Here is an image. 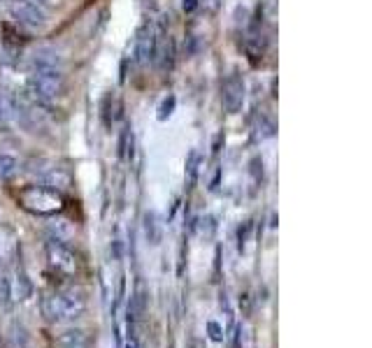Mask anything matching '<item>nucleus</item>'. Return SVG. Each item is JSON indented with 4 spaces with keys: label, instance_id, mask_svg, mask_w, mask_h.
<instances>
[{
    "label": "nucleus",
    "instance_id": "6",
    "mask_svg": "<svg viewBox=\"0 0 372 348\" xmlns=\"http://www.w3.org/2000/svg\"><path fill=\"white\" fill-rule=\"evenodd\" d=\"M10 12L26 29H42L47 24V14L35 0H10Z\"/></svg>",
    "mask_w": 372,
    "mask_h": 348
},
{
    "label": "nucleus",
    "instance_id": "1",
    "mask_svg": "<svg viewBox=\"0 0 372 348\" xmlns=\"http://www.w3.org/2000/svg\"><path fill=\"white\" fill-rule=\"evenodd\" d=\"M86 295L79 288H66L49 292L40 300V311L49 323H66V320H77L86 314Z\"/></svg>",
    "mask_w": 372,
    "mask_h": 348
},
{
    "label": "nucleus",
    "instance_id": "18",
    "mask_svg": "<svg viewBox=\"0 0 372 348\" xmlns=\"http://www.w3.org/2000/svg\"><path fill=\"white\" fill-rule=\"evenodd\" d=\"M249 232H251V221H247L244 223L240 230H238V242H240V251L244 249V244H247V240H249Z\"/></svg>",
    "mask_w": 372,
    "mask_h": 348
},
{
    "label": "nucleus",
    "instance_id": "14",
    "mask_svg": "<svg viewBox=\"0 0 372 348\" xmlns=\"http://www.w3.org/2000/svg\"><path fill=\"white\" fill-rule=\"evenodd\" d=\"M12 300V281L7 270L0 265V304H10Z\"/></svg>",
    "mask_w": 372,
    "mask_h": 348
},
{
    "label": "nucleus",
    "instance_id": "20",
    "mask_svg": "<svg viewBox=\"0 0 372 348\" xmlns=\"http://www.w3.org/2000/svg\"><path fill=\"white\" fill-rule=\"evenodd\" d=\"M198 5H201V0H184V5H181V7H184V12H186V14H191Z\"/></svg>",
    "mask_w": 372,
    "mask_h": 348
},
{
    "label": "nucleus",
    "instance_id": "13",
    "mask_svg": "<svg viewBox=\"0 0 372 348\" xmlns=\"http://www.w3.org/2000/svg\"><path fill=\"white\" fill-rule=\"evenodd\" d=\"M19 172V160L10 153H0V179H12Z\"/></svg>",
    "mask_w": 372,
    "mask_h": 348
},
{
    "label": "nucleus",
    "instance_id": "9",
    "mask_svg": "<svg viewBox=\"0 0 372 348\" xmlns=\"http://www.w3.org/2000/svg\"><path fill=\"white\" fill-rule=\"evenodd\" d=\"M144 311H147V290L140 283L138 290L133 292V297L129 302V325H135L138 320L144 316Z\"/></svg>",
    "mask_w": 372,
    "mask_h": 348
},
{
    "label": "nucleus",
    "instance_id": "17",
    "mask_svg": "<svg viewBox=\"0 0 372 348\" xmlns=\"http://www.w3.org/2000/svg\"><path fill=\"white\" fill-rule=\"evenodd\" d=\"M31 281L29 279H26V274L21 272L19 274V300H26V297H29L31 295Z\"/></svg>",
    "mask_w": 372,
    "mask_h": 348
},
{
    "label": "nucleus",
    "instance_id": "19",
    "mask_svg": "<svg viewBox=\"0 0 372 348\" xmlns=\"http://www.w3.org/2000/svg\"><path fill=\"white\" fill-rule=\"evenodd\" d=\"M207 329H210V334H212L214 342H221V329H219V325H216V323H207Z\"/></svg>",
    "mask_w": 372,
    "mask_h": 348
},
{
    "label": "nucleus",
    "instance_id": "11",
    "mask_svg": "<svg viewBox=\"0 0 372 348\" xmlns=\"http://www.w3.org/2000/svg\"><path fill=\"white\" fill-rule=\"evenodd\" d=\"M144 235H147L149 244H159L161 242V223L154 212L144 214Z\"/></svg>",
    "mask_w": 372,
    "mask_h": 348
},
{
    "label": "nucleus",
    "instance_id": "7",
    "mask_svg": "<svg viewBox=\"0 0 372 348\" xmlns=\"http://www.w3.org/2000/svg\"><path fill=\"white\" fill-rule=\"evenodd\" d=\"M156 26L151 21H144L138 31V38H135V61L140 66H149L154 61V51H156Z\"/></svg>",
    "mask_w": 372,
    "mask_h": 348
},
{
    "label": "nucleus",
    "instance_id": "22",
    "mask_svg": "<svg viewBox=\"0 0 372 348\" xmlns=\"http://www.w3.org/2000/svg\"><path fill=\"white\" fill-rule=\"evenodd\" d=\"M129 348H133V346H129Z\"/></svg>",
    "mask_w": 372,
    "mask_h": 348
},
{
    "label": "nucleus",
    "instance_id": "12",
    "mask_svg": "<svg viewBox=\"0 0 372 348\" xmlns=\"http://www.w3.org/2000/svg\"><path fill=\"white\" fill-rule=\"evenodd\" d=\"M133 142H135L133 128L126 126L124 130H121V135H119V158L121 160H131V155H133Z\"/></svg>",
    "mask_w": 372,
    "mask_h": 348
},
{
    "label": "nucleus",
    "instance_id": "5",
    "mask_svg": "<svg viewBox=\"0 0 372 348\" xmlns=\"http://www.w3.org/2000/svg\"><path fill=\"white\" fill-rule=\"evenodd\" d=\"M244 98H247V84H244V77L238 70H233L231 75L223 79V86H221V103L226 107V112L238 114L244 105Z\"/></svg>",
    "mask_w": 372,
    "mask_h": 348
},
{
    "label": "nucleus",
    "instance_id": "16",
    "mask_svg": "<svg viewBox=\"0 0 372 348\" xmlns=\"http://www.w3.org/2000/svg\"><path fill=\"white\" fill-rule=\"evenodd\" d=\"M175 103H177L175 96H168L166 100H163V105L159 107V118H161V121H166V118L172 114V109H175Z\"/></svg>",
    "mask_w": 372,
    "mask_h": 348
},
{
    "label": "nucleus",
    "instance_id": "15",
    "mask_svg": "<svg viewBox=\"0 0 372 348\" xmlns=\"http://www.w3.org/2000/svg\"><path fill=\"white\" fill-rule=\"evenodd\" d=\"M201 153H198L196 149L188 153V160H186V174H188V184H196L198 181V170H201Z\"/></svg>",
    "mask_w": 372,
    "mask_h": 348
},
{
    "label": "nucleus",
    "instance_id": "8",
    "mask_svg": "<svg viewBox=\"0 0 372 348\" xmlns=\"http://www.w3.org/2000/svg\"><path fill=\"white\" fill-rule=\"evenodd\" d=\"M56 344H59V348H91L94 346V339H91L86 329L70 327V329H63V332L56 337Z\"/></svg>",
    "mask_w": 372,
    "mask_h": 348
},
{
    "label": "nucleus",
    "instance_id": "21",
    "mask_svg": "<svg viewBox=\"0 0 372 348\" xmlns=\"http://www.w3.org/2000/svg\"><path fill=\"white\" fill-rule=\"evenodd\" d=\"M35 3H40V5H44V3H54V0H35Z\"/></svg>",
    "mask_w": 372,
    "mask_h": 348
},
{
    "label": "nucleus",
    "instance_id": "10",
    "mask_svg": "<svg viewBox=\"0 0 372 348\" xmlns=\"http://www.w3.org/2000/svg\"><path fill=\"white\" fill-rule=\"evenodd\" d=\"M63 68V61L56 51H38L33 58V70H61Z\"/></svg>",
    "mask_w": 372,
    "mask_h": 348
},
{
    "label": "nucleus",
    "instance_id": "3",
    "mask_svg": "<svg viewBox=\"0 0 372 348\" xmlns=\"http://www.w3.org/2000/svg\"><path fill=\"white\" fill-rule=\"evenodd\" d=\"M66 81H63V70H33L29 77V93L42 107L54 105L63 96Z\"/></svg>",
    "mask_w": 372,
    "mask_h": 348
},
{
    "label": "nucleus",
    "instance_id": "4",
    "mask_svg": "<svg viewBox=\"0 0 372 348\" xmlns=\"http://www.w3.org/2000/svg\"><path fill=\"white\" fill-rule=\"evenodd\" d=\"M44 251H47V265L49 270L56 274V277H63V279H72L75 274L79 272V260H77V253L66 246L59 240H51L44 246Z\"/></svg>",
    "mask_w": 372,
    "mask_h": 348
},
{
    "label": "nucleus",
    "instance_id": "2",
    "mask_svg": "<svg viewBox=\"0 0 372 348\" xmlns=\"http://www.w3.org/2000/svg\"><path fill=\"white\" fill-rule=\"evenodd\" d=\"M16 203H19L26 212L38 214V216H56L63 212V195L44 184L26 186L16 193Z\"/></svg>",
    "mask_w": 372,
    "mask_h": 348
}]
</instances>
